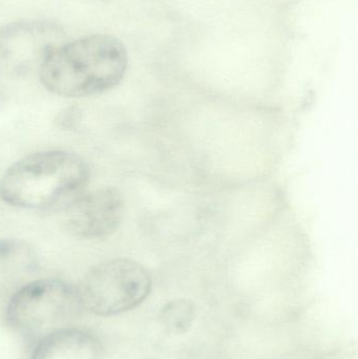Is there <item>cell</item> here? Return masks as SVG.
I'll use <instances>...</instances> for the list:
<instances>
[{"label": "cell", "instance_id": "cell-1", "mask_svg": "<svg viewBox=\"0 0 358 359\" xmlns=\"http://www.w3.org/2000/svg\"><path fill=\"white\" fill-rule=\"evenodd\" d=\"M128 69L125 48L117 38L95 35L62 44L39 69L50 92L67 98L92 96L121 82Z\"/></svg>", "mask_w": 358, "mask_h": 359}, {"label": "cell", "instance_id": "cell-2", "mask_svg": "<svg viewBox=\"0 0 358 359\" xmlns=\"http://www.w3.org/2000/svg\"><path fill=\"white\" fill-rule=\"evenodd\" d=\"M90 181V168L64 151L31 154L15 162L0 180V198L11 206L42 210L69 204Z\"/></svg>", "mask_w": 358, "mask_h": 359}, {"label": "cell", "instance_id": "cell-3", "mask_svg": "<svg viewBox=\"0 0 358 359\" xmlns=\"http://www.w3.org/2000/svg\"><path fill=\"white\" fill-rule=\"evenodd\" d=\"M81 308L77 289L63 280L46 278L25 285L13 297L8 318L22 334L43 339L63 330Z\"/></svg>", "mask_w": 358, "mask_h": 359}, {"label": "cell", "instance_id": "cell-4", "mask_svg": "<svg viewBox=\"0 0 358 359\" xmlns=\"http://www.w3.org/2000/svg\"><path fill=\"white\" fill-rule=\"evenodd\" d=\"M151 289V276L142 265L115 259L92 267L77 291L82 308L98 316H113L140 305Z\"/></svg>", "mask_w": 358, "mask_h": 359}, {"label": "cell", "instance_id": "cell-5", "mask_svg": "<svg viewBox=\"0 0 358 359\" xmlns=\"http://www.w3.org/2000/svg\"><path fill=\"white\" fill-rule=\"evenodd\" d=\"M62 29L48 21H23L0 29V73L20 74L41 67L62 46Z\"/></svg>", "mask_w": 358, "mask_h": 359}, {"label": "cell", "instance_id": "cell-6", "mask_svg": "<svg viewBox=\"0 0 358 359\" xmlns=\"http://www.w3.org/2000/svg\"><path fill=\"white\" fill-rule=\"evenodd\" d=\"M124 211V198L119 190L99 188L79 194L63 207L62 225L77 238H107L121 225Z\"/></svg>", "mask_w": 358, "mask_h": 359}, {"label": "cell", "instance_id": "cell-7", "mask_svg": "<svg viewBox=\"0 0 358 359\" xmlns=\"http://www.w3.org/2000/svg\"><path fill=\"white\" fill-rule=\"evenodd\" d=\"M96 339L82 331L63 329L42 339L33 359H98Z\"/></svg>", "mask_w": 358, "mask_h": 359}, {"label": "cell", "instance_id": "cell-8", "mask_svg": "<svg viewBox=\"0 0 358 359\" xmlns=\"http://www.w3.org/2000/svg\"><path fill=\"white\" fill-rule=\"evenodd\" d=\"M193 314V308L189 302H172L162 311V320L170 330L182 332L191 324Z\"/></svg>", "mask_w": 358, "mask_h": 359}]
</instances>
